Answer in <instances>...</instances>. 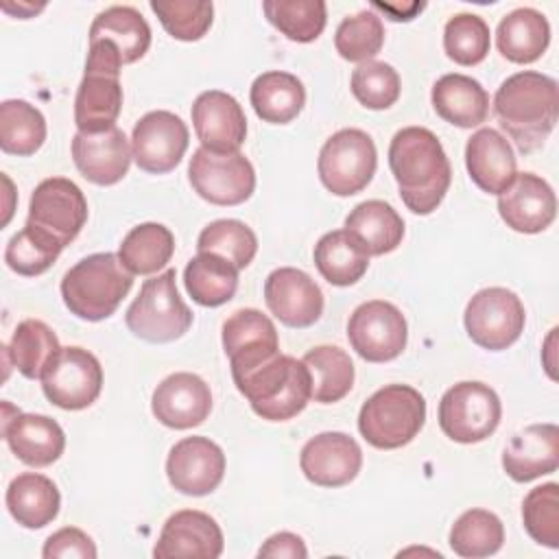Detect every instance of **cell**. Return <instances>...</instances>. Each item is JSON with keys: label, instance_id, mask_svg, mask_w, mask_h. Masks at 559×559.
Here are the masks:
<instances>
[{"label": "cell", "instance_id": "6da1fadb", "mask_svg": "<svg viewBox=\"0 0 559 559\" xmlns=\"http://www.w3.org/2000/svg\"><path fill=\"white\" fill-rule=\"evenodd\" d=\"M236 389L266 421H288L312 400L308 367L280 347H258L229 358Z\"/></svg>", "mask_w": 559, "mask_h": 559}, {"label": "cell", "instance_id": "7a4b0ae2", "mask_svg": "<svg viewBox=\"0 0 559 559\" xmlns=\"http://www.w3.org/2000/svg\"><path fill=\"white\" fill-rule=\"evenodd\" d=\"M389 166L404 205L419 216L432 214L452 181L439 138L426 127H404L389 144Z\"/></svg>", "mask_w": 559, "mask_h": 559}, {"label": "cell", "instance_id": "3957f363", "mask_svg": "<svg viewBox=\"0 0 559 559\" xmlns=\"http://www.w3.org/2000/svg\"><path fill=\"white\" fill-rule=\"evenodd\" d=\"M493 114L522 153L542 148L559 118L557 81L535 70L507 76L496 90Z\"/></svg>", "mask_w": 559, "mask_h": 559}, {"label": "cell", "instance_id": "277c9868", "mask_svg": "<svg viewBox=\"0 0 559 559\" xmlns=\"http://www.w3.org/2000/svg\"><path fill=\"white\" fill-rule=\"evenodd\" d=\"M133 286V273L116 253H92L79 260L61 280L66 308L83 321L111 317Z\"/></svg>", "mask_w": 559, "mask_h": 559}, {"label": "cell", "instance_id": "5b68a950", "mask_svg": "<svg viewBox=\"0 0 559 559\" xmlns=\"http://www.w3.org/2000/svg\"><path fill=\"white\" fill-rule=\"evenodd\" d=\"M122 57L109 41H90L85 74L74 98V124L83 133L116 127L122 109Z\"/></svg>", "mask_w": 559, "mask_h": 559}, {"label": "cell", "instance_id": "8992f818", "mask_svg": "<svg viewBox=\"0 0 559 559\" xmlns=\"http://www.w3.org/2000/svg\"><path fill=\"white\" fill-rule=\"evenodd\" d=\"M426 424V400L408 384L378 389L358 413L362 439L378 450H397L411 443Z\"/></svg>", "mask_w": 559, "mask_h": 559}, {"label": "cell", "instance_id": "52a82bcc", "mask_svg": "<svg viewBox=\"0 0 559 559\" xmlns=\"http://www.w3.org/2000/svg\"><path fill=\"white\" fill-rule=\"evenodd\" d=\"M175 269L144 280L138 297L124 314L131 334L146 343H173L192 325V312L179 297Z\"/></svg>", "mask_w": 559, "mask_h": 559}, {"label": "cell", "instance_id": "ba28073f", "mask_svg": "<svg viewBox=\"0 0 559 559\" xmlns=\"http://www.w3.org/2000/svg\"><path fill=\"white\" fill-rule=\"evenodd\" d=\"M378 166L376 144L360 129H341L332 133L319 151V179L336 197L358 194L369 186Z\"/></svg>", "mask_w": 559, "mask_h": 559}, {"label": "cell", "instance_id": "9c48e42d", "mask_svg": "<svg viewBox=\"0 0 559 559\" xmlns=\"http://www.w3.org/2000/svg\"><path fill=\"white\" fill-rule=\"evenodd\" d=\"M500 417V397L485 382H456L439 402V426L443 435L456 443L485 441L496 432Z\"/></svg>", "mask_w": 559, "mask_h": 559}, {"label": "cell", "instance_id": "30bf717a", "mask_svg": "<svg viewBox=\"0 0 559 559\" xmlns=\"http://www.w3.org/2000/svg\"><path fill=\"white\" fill-rule=\"evenodd\" d=\"M465 330L469 338L489 352L511 347L524 332L526 312L520 297L502 286L478 290L465 306Z\"/></svg>", "mask_w": 559, "mask_h": 559}, {"label": "cell", "instance_id": "8fae6325", "mask_svg": "<svg viewBox=\"0 0 559 559\" xmlns=\"http://www.w3.org/2000/svg\"><path fill=\"white\" fill-rule=\"evenodd\" d=\"M41 389L50 404L63 411H83L96 402L103 389V367L83 347H61L41 373Z\"/></svg>", "mask_w": 559, "mask_h": 559}, {"label": "cell", "instance_id": "7c38bea8", "mask_svg": "<svg viewBox=\"0 0 559 559\" xmlns=\"http://www.w3.org/2000/svg\"><path fill=\"white\" fill-rule=\"evenodd\" d=\"M188 179L194 192L212 205H240L255 190V170L242 153L218 155L197 148L190 157Z\"/></svg>", "mask_w": 559, "mask_h": 559}, {"label": "cell", "instance_id": "4fadbf2b", "mask_svg": "<svg viewBox=\"0 0 559 559\" xmlns=\"http://www.w3.org/2000/svg\"><path fill=\"white\" fill-rule=\"evenodd\" d=\"M347 338L362 360L389 362L406 349L408 325L397 306L384 299H371L352 312Z\"/></svg>", "mask_w": 559, "mask_h": 559}, {"label": "cell", "instance_id": "5bb4252c", "mask_svg": "<svg viewBox=\"0 0 559 559\" xmlns=\"http://www.w3.org/2000/svg\"><path fill=\"white\" fill-rule=\"evenodd\" d=\"M87 221V201L81 188L66 177H50L37 183L28 203V225L44 229L68 247Z\"/></svg>", "mask_w": 559, "mask_h": 559}, {"label": "cell", "instance_id": "9a60e30c", "mask_svg": "<svg viewBox=\"0 0 559 559\" xmlns=\"http://www.w3.org/2000/svg\"><path fill=\"white\" fill-rule=\"evenodd\" d=\"M188 148V127L173 111L144 114L131 135V153L140 170L164 175L179 166Z\"/></svg>", "mask_w": 559, "mask_h": 559}, {"label": "cell", "instance_id": "2e32d148", "mask_svg": "<svg viewBox=\"0 0 559 559\" xmlns=\"http://www.w3.org/2000/svg\"><path fill=\"white\" fill-rule=\"evenodd\" d=\"M166 476L179 493L207 496L225 476V454L207 437H186L170 448Z\"/></svg>", "mask_w": 559, "mask_h": 559}, {"label": "cell", "instance_id": "e0dca14e", "mask_svg": "<svg viewBox=\"0 0 559 559\" xmlns=\"http://www.w3.org/2000/svg\"><path fill=\"white\" fill-rule=\"evenodd\" d=\"M264 301L288 328H310L323 314V293L314 280L293 266H282L264 280Z\"/></svg>", "mask_w": 559, "mask_h": 559}, {"label": "cell", "instance_id": "ac0fdd59", "mask_svg": "<svg viewBox=\"0 0 559 559\" xmlns=\"http://www.w3.org/2000/svg\"><path fill=\"white\" fill-rule=\"evenodd\" d=\"M299 467L317 487H343L358 476L362 450L358 441L345 432H321L301 448Z\"/></svg>", "mask_w": 559, "mask_h": 559}, {"label": "cell", "instance_id": "d6986e66", "mask_svg": "<svg viewBox=\"0 0 559 559\" xmlns=\"http://www.w3.org/2000/svg\"><path fill=\"white\" fill-rule=\"evenodd\" d=\"M192 124L201 146L218 155L238 153L247 138V118L240 103L221 90H207L197 96Z\"/></svg>", "mask_w": 559, "mask_h": 559}, {"label": "cell", "instance_id": "ffe728a7", "mask_svg": "<svg viewBox=\"0 0 559 559\" xmlns=\"http://www.w3.org/2000/svg\"><path fill=\"white\" fill-rule=\"evenodd\" d=\"M155 419L175 430L203 424L212 411V391L197 373L179 371L164 378L151 397Z\"/></svg>", "mask_w": 559, "mask_h": 559}, {"label": "cell", "instance_id": "44dd1931", "mask_svg": "<svg viewBox=\"0 0 559 559\" xmlns=\"http://www.w3.org/2000/svg\"><path fill=\"white\" fill-rule=\"evenodd\" d=\"M498 214L513 231L539 234L555 221L557 199L546 179L533 173H520L498 194Z\"/></svg>", "mask_w": 559, "mask_h": 559}, {"label": "cell", "instance_id": "7402d4cb", "mask_svg": "<svg viewBox=\"0 0 559 559\" xmlns=\"http://www.w3.org/2000/svg\"><path fill=\"white\" fill-rule=\"evenodd\" d=\"M131 146L122 129L111 127L100 133L76 131L72 138V159L76 170L96 186L118 183L131 166Z\"/></svg>", "mask_w": 559, "mask_h": 559}, {"label": "cell", "instance_id": "603a6c76", "mask_svg": "<svg viewBox=\"0 0 559 559\" xmlns=\"http://www.w3.org/2000/svg\"><path fill=\"white\" fill-rule=\"evenodd\" d=\"M223 531L216 520L197 509L173 513L162 526L153 555L166 557H203L216 559L223 552Z\"/></svg>", "mask_w": 559, "mask_h": 559}, {"label": "cell", "instance_id": "cb8c5ba5", "mask_svg": "<svg viewBox=\"0 0 559 559\" xmlns=\"http://www.w3.org/2000/svg\"><path fill=\"white\" fill-rule=\"evenodd\" d=\"M559 465V428L555 424H533L515 432L504 452L502 467L515 483H531L552 474Z\"/></svg>", "mask_w": 559, "mask_h": 559}, {"label": "cell", "instance_id": "d4e9b609", "mask_svg": "<svg viewBox=\"0 0 559 559\" xmlns=\"http://www.w3.org/2000/svg\"><path fill=\"white\" fill-rule=\"evenodd\" d=\"M465 166L469 179L487 194L504 192L518 175V162L509 140L491 127L472 133L465 144Z\"/></svg>", "mask_w": 559, "mask_h": 559}, {"label": "cell", "instance_id": "484cf974", "mask_svg": "<svg viewBox=\"0 0 559 559\" xmlns=\"http://www.w3.org/2000/svg\"><path fill=\"white\" fill-rule=\"evenodd\" d=\"M2 437L11 452L31 467H48L66 450L63 428L46 415L17 413L2 428Z\"/></svg>", "mask_w": 559, "mask_h": 559}, {"label": "cell", "instance_id": "4316f807", "mask_svg": "<svg viewBox=\"0 0 559 559\" xmlns=\"http://www.w3.org/2000/svg\"><path fill=\"white\" fill-rule=\"evenodd\" d=\"M430 100L439 118L461 129L483 124L489 114L487 90L476 79L459 72L437 79L430 92Z\"/></svg>", "mask_w": 559, "mask_h": 559}, {"label": "cell", "instance_id": "83f0119b", "mask_svg": "<svg viewBox=\"0 0 559 559\" xmlns=\"http://www.w3.org/2000/svg\"><path fill=\"white\" fill-rule=\"evenodd\" d=\"M345 231L367 255H384L400 247L404 238V221L386 201L369 199L347 214Z\"/></svg>", "mask_w": 559, "mask_h": 559}, {"label": "cell", "instance_id": "f1b7e54d", "mask_svg": "<svg viewBox=\"0 0 559 559\" xmlns=\"http://www.w3.org/2000/svg\"><path fill=\"white\" fill-rule=\"evenodd\" d=\"M4 502L20 526L35 531L48 526L59 515L61 496L48 476L24 472L9 483Z\"/></svg>", "mask_w": 559, "mask_h": 559}, {"label": "cell", "instance_id": "f546056e", "mask_svg": "<svg viewBox=\"0 0 559 559\" xmlns=\"http://www.w3.org/2000/svg\"><path fill=\"white\" fill-rule=\"evenodd\" d=\"M550 44V24L544 13L522 7L507 13L496 28V46L511 63L537 61Z\"/></svg>", "mask_w": 559, "mask_h": 559}, {"label": "cell", "instance_id": "4dcf8cb0", "mask_svg": "<svg viewBox=\"0 0 559 559\" xmlns=\"http://www.w3.org/2000/svg\"><path fill=\"white\" fill-rule=\"evenodd\" d=\"M249 100L258 118L271 124L293 122L306 105L304 83L284 70H269L251 83Z\"/></svg>", "mask_w": 559, "mask_h": 559}, {"label": "cell", "instance_id": "1f68e13d", "mask_svg": "<svg viewBox=\"0 0 559 559\" xmlns=\"http://www.w3.org/2000/svg\"><path fill=\"white\" fill-rule=\"evenodd\" d=\"M90 41H109L120 52L122 63H135L151 46V26L138 9L116 4L94 17Z\"/></svg>", "mask_w": 559, "mask_h": 559}, {"label": "cell", "instance_id": "d6a6232c", "mask_svg": "<svg viewBox=\"0 0 559 559\" xmlns=\"http://www.w3.org/2000/svg\"><path fill=\"white\" fill-rule=\"evenodd\" d=\"M188 295L205 308L227 304L238 288V269L221 255L197 253L183 271Z\"/></svg>", "mask_w": 559, "mask_h": 559}, {"label": "cell", "instance_id": "836d02e7", "mask_svg": "<svg viewBox=\"0 0 559 559\" xmlns=\"http://www.w3.org/2000/svg\"><path fill=\"white\" fill-rule=\"evenodd\" d=\"M314 264L332 286H352L367 273L369 255L345 229H334L314 245Z\"/></svg>", "mask_w": 559, "mask_h": 559}, {"label": "cell", "instance_id": "e575fe53", "mask_svg": "<svg viewBox=\"0 0 559 559\" xmlns=\"http://www.w3.org/2000/svg\"><path fill=\"white\" fill-rule=\"evenodd\" d=\"M175 253V236L162 223H140L120 242L118 258L133 275L162 271Z\"/></svg>", "mask_w": 559, "mask_h": 559}, {"label": "cell", "instance_id": "d590c367", "mask_svg": "<svg viewBox=\"0 0 559 559\" xmlns=\"http://www.w3.org/2000/svg\"><path fill=\"white\" fill-rule=\"evenodd\" d=\"M301 362L308 367L312 400L319 404H334L343 400L354 386V362L347 352L334 345H319L310 349Z\"/></svg>", "mask_w": 559, "mask_h": 559}, {"label": "cell", "instance_id": "8d00e7d4", "mask_svg": "<svg viewBox=\"0 0 559 559\" xmlns=\"http://www.w3.org/2000/svg\"><path fill=\"white\" fill-rule=\"evenodd\" d=\"M46 140L44 114L20 98L0 105V148L7 155L28 157L41 148Z\"/></svg>", "mask_w": 559, "mask_h": 559}, {"label": "cell", "instance_id": "74e56055", "mask_svg": "<svg viewBox=\"0 0 559 559\" xmlns=\"http://www.w3.org/2000/svg\"><path fill=\"white\" fill-rule=\"evenodd\" d=\"M11 365L28 380H39L50 358L61 349L57 334L39 319H24L7 345Z\"/></svg>", "mask_w": 559, "mask_h": 559}, {"label": "cell", "instance_id": "f35d334b", "mask_svg": "<svg viewBox=\"0 0 559 559\" xmlns=\"http://www.w3.org/2000/svg\"><path fill=\"white\" fill-rule=\"evenodd\" d=\"M504 544L500 518L487 509H469L456 518L450 528V548L465 559L496 555Z\"/></svg>", "mask_w": 559, "mask_h": 559}, {"label": "cell", "instance_id": "ab89813d", "mask_svg": "<svg viewBox=\"0 0 559 559\" xmlns=\"http://www.w3.org/2000/svg\"><path fill=\"white\" fill-rule=\"evenodd\" d=\"M262 11L282 35L297 44L314 41L328 22L323 0H264Z\"/></svg>", "mask_w": 559, "mask_h": 559}, {"label": "cell", "instance_id": "60d3db41", "mask_svg": "<svg viewBox=\"0 0 559 559\" xmlns=\"http://www.w3.org/2000/svg\"><path fill=\"white\" fill-rule=\"evenodd\" d=\"M61 251H63V245L55 236L26 223L7 242L4 262L13 273L24 277H35L46 273Z\"/></svg>", "mask_w": 559, "mask_h": 559}, {"label": "cell", "instance_id": "b9f144b4", "mask_svg": "<svg viewBox=\"0 0 559 559\" xmlns=\"http://www.w3.org/2000/svg\"><path fill=\"white\" fill-rule=\"evenodd\" d=\"M199 253H214L231 262L238 271L249 266L258 253V238L249 225L236 218H218L203 227L197 240Z\"/></svg>", "mask_w": 559, "mask_h": 559}, {"label": "cell", "instance_id": "7bdbcfd3", "mask_svg": "<svg viewBox=\"0 0 559 559\" xmlns=\"http://www.w3.org/2000/svg\"><path fill=\"white\" fill-rule=\"evenodd\" d=\"M384 46V26L378 13L358 11L345 17L334 33V48L345 61H371Z\"/></svg>", "mask_w": 559, "mask_h": 559}, {"label": "cell", "instance_id": "ee69618b", "mask_svg": "<svg viewBox=\"0 0 559 559\" xmlns=\"http://www.w3.org/2000/svg\"><path fill=\"white\" fill-rule=\"evenodd\" d=\"M491 46L487 22L476 13H456L445 22L443 50L459 66H478Z\"/></svg>", "mask_w": 559, "mask_h": 559}, {"label": "cell", "instance_id": "f6af8a7d", "mask_svg": "<svg viewBox=\"0 0 559 559\" xmlns=\"http://www.w3.org/2000/svg\"><path fill=\"white\" fill-rule=\"evenodd\" d=\"M151 11L166 33L179 41H199L210 31L214 17L212 2L192 0H151Z\"/></svg>", "mask_w": 559, "mask_h": 559}, {"label": "cell", "instance_id": "bcb514c9", "mask_svg": "<svg viewBox=\"0 0 559 559\" xmlns=\"http://www.w3.org/2000/svg\"><path fill=\"white\" fill-rule=\"evenodd\" d=\"M352 94L367 109H389L395 105L402 92L400 74L393 66L384 61H365L360 63L349 79Z\"/></svg>", "mask_w": 559, "mask_h": 559}, {"label": "cell", "instance_id": "7dc6e473", "mask_svg": "<svg viewBox=\"0 0 559 559\" xmlns=\"http://www.w3.org/2000/svg\"><path fill=\"white\" fill-rule=\"evenodd\" d=\"M526 533L542 546L559 548V487L544 483L533 487L522 502Z\"/></svg>", "mask_w": 559, "mask_h": 559}, {"label": "cell", "instance_id": "c3c4849f", "mask_svg": "<svg viewBox=\"0 0 559 559\" xmlns=\"http://www.w3.org/2000/svg\"><path fill=\"white\" fill-rule=\"evenodd\" d=\"M264 345H280V338L273 321L260 310L255 308L236 310L223 323V349L227 358L238 352L264 347Z\"/></svg>", "mask_w": 559, "mask_h": 559}, {"label": "cell", "instance_id": "681fc988", "mask_svg": "<svg viewBox=\"0 0 559 559\" xmlns=\"http://www.w3.org/2000/svg\"><path fill=\"white\" fill-rule=\"evenodd\" d=\"M96 546L92 537L76 528V526H66L52 533L41 548L44 559H96Z\"/></svg>", "mask_w": 559, "mask_h": 559}, {"label": "cell", "instance_id": "f907efd6", "mask_svg": "<svg viewBox=\"0 0 559 559\" xmlns=\"http://www.w3.org/2000/svg\"><path fill=\"white\" fill-rule=\"evenodd\" d=\"M258 557L306 559V557H308V550H306V544H304V539H301L299 535L288 533V531H282V533L271 535V537L260 546Z\"/></svg>", "mask_w": 559, "mask_h": 559}, {"label": "cell", "instance_id": "816d5d0a", "mask_svg": "<svg viewBox=\"0 0 559 559\" xmlns=\"http://www.w3.org/2000/svg\"><path fill=\"white\" fill-rule=\"evenodd\" d=\"M376 9L384 11L389 20L393 22H408L413 20L419 11H424V2H406V4H393V2H373Z\"/></svg>", "mask_w": 559, "mask_h": 559}, {"label": "cell", "instance_id": "f5cc1de1", "mask_svg": "<svg viewBox=\"0 0 559 559\" xmlns=\"http://www.w3.org/2000/svg\"><path fill=\"white\" fill-rule=\"evenodd\" d=\"M46 4H33V2H17V4H11V2H2V11L9 13V15H15L20 20H28L33 17L35 13H39Z\"/></svg>", "mask_w": 559, "mask_h": 559}]
</instances>
